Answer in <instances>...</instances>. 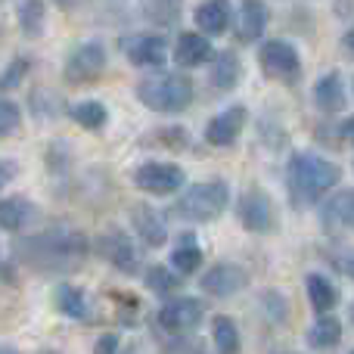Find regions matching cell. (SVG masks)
Masks as SVG:
<instances>
[{
  "instance_id": "5b68a950",
  "label": "cell",
  "mask_w": 354,
  "mask_h": 354,
  "mask_svg": "<svg viewBox=\"0 0 354 354\" xmlns=\"http://www.w3.org/2000/svg\"><path fill=\"white\" fill-rule=\"evenodd\" d=\"M258 66L264 78L280 84H295L301 78V56L289 41H264V47L258 50Z\"/></svg>"
},
{
  "instance_id": "cb8c5ba5",
  "label": "cell",
  "mask_w": 354,
  "mask_h": 354,
  "mask_svg": "<svg viewBox=\"0 0 354 354\" xmlns=\"http://www.w3.org/2000/svg\"><path fill=\"white\" fill-rule=\"evenodd\" d=\"M19 28L25 37H41L47 25V3L44 0H22L19 3Z\"/></svg>"
},
{
  "instance_id": "1f68e13d",
  "label": "cell",
  "mask_w": 354,
  "mask_h": 354,
  "mask_svg": "<svg viewBox=\"0 0 354 354\" xmlns=\"http://www.w3.org/2000/svg\"><path fill=\"white\" fill-rule=\"evenodd\" d=\"M25 75H28V59H22V56H19V59H12L10 66H6V72L0 75V91H12V87H16Z\"/></svg>"
},
{
  "instance_id": "e575fe53",
  "label": "cell",
  "mask_w": 354,
  "mask_h": 354,
  "mask_svg": "<svg viewBox=\"0 0 354 354\" xmlns=\"http://www.w3.org/2000/svg\"><path fill=\"white\" fill-rule=\"evenodd\" d=\"M336 268L342 270L345 277H351L354 280V252H342V255H336Z\"/></svg>"
},
{
  "instance_id": "8fae6325",
  "label": "cell",
  "mask_w": 354,
  "mask_h": 354,
  "mask_svg": "<svg viewBox=\"0 0 354 354\" xmlns=\"http://www.w3.org/2000/svg\"><path fill=\"white\" fill-rule=\"evenodd\" d=\"M236 218L245 230L252 233H268L274 227V205L261 189H249V193L239 196L236 202Z\"/></svg>"
},
{
  "instance_id": "484cf974",
  "label": "cell",
  "mask_w": 354,
  "mask_h": 354,
  "mask_svg": "<svg viewBox=\"0 0 354 354\" xmlns=\"http://www.w3.org/2000/svg\"><path fill=\"white\" fill-rule=\"evenodd\" d=\"M68 115L84 131H100L109 122V112H106V106L100 103V100H81V103H75L72 109H68Z\"/></svg>"
},
{
  "instance_id": "e0dca14e",
  "label": "cell",
  "mask_w": 354,
  "mask_h": 354,
  "mask_svg": "<svg viewBox=\"0 0 354 354\" xmlns=\"http://www.w3.org/2000/svg\"><path fill=\"white\" fill-rule=\"evenodd\" d=\"M131 224H134L137 239H143V243H147L149 249H159V245H165V239H168L165 218H162V214L156 212V208H149V205H137L134 212H131Z\"/></svg>"
},
{
  "instance_id": "ab89813d",
  "label": "cell",
  "mask_w": 354,
  "mask_h": 354,
  "mask_svg": "<svg viewBox=\"0 0 354 354\" xmlns=\"http://www.w3.org/2000/svg\"><path fill=\"white\" fill-rule=\"evenodd\" d=\"M351 354H354V351H351Z\"/></svg>"
},
{
  "instance_id": "4fadbf2b",
  "label": "cell",
  "mask_w": 354,
  "mask_h": 354,
  "mask_svg": "<svg viewBox=\"0 0 354 354\" xmlns=\"http://www.w3.org/2000/svg\"><path fill=\"white\" fill-rule=\"evenodd\" d=\"M100 249H103L106 261H109L115 270H122V274H137V264H140L137 245L124 230H109L103 239H100Z\"/></svg>"
},
{
  "instance_id": "d6a6232c",
  "label": "cell",
  "mask_w": 354,
  "mask_h": 354,
  "mask_svg": "<svg viewBox=\"0 0 354 354\" xmlns=\"http://www.w3.org/2000/svg\"><path fill=\"white\" fill-rule=\"evenodd\" d=\"M118 351V336H100V342H97V348H93V354H115Z\"/></svg>"
},
{
  "instance_id": "ba28073f",
  "label": "cell",
  "mask_w": 354,
  "mask_h": 354,
  "mask_svg": "<svg viewBox=\"0 0 354 354\" xmlns=\"http://www.w3.org/2000/svg\"><path fill=\"white\" fill-rule=\"evenodd\" d=\"M122 53L137 68H159L168 59V44L162 35H131L122 41Z\"/></svg>"
},
{
  "instance_id": "ffe728a7",
  "label": "cell",
  "mask_w": 354,
  "mask_h": 354,
  "mask_svg": "<svg viewBox=\"0 0 354 354\" xmlns=\"http://www.w3.org/2000/svg\"><path fill=\"white\" fill-rule=\"evenodd\" d=\"M37 218V205L28 202L25 196H10L0 199V227L10 233H22L28 224H35Z\"/></svg>"
},
{
  "instance_id": "3957f363",
  "label": "cell",
  "mask_w": 354,
  "mask_h": 354,
  "mask_svg": "<svg viewBox=\"0 0 354 354\" xmlns=\"http://www.w3.org/2000/svg\"><path fill=\"white\" fill-rule=\"evenodd\" d=\"M137 100L153 112H183L193 100V81L180 72H156L137 84Z\"/></svg>"
},
{
  "instance_id": "52a82bcc",
  "label": "cell",
  "mask_w": 354,
  "mask_h": 354,
  "mask_svg": "<svg viewBox=\"0 0 354 354\" xmlns=\"http://www.w3.org/2000/svg\"><path fill=\"white\" fill-rule=\"evenodd\" d=\"M131 180H134L137 189H143L149 196H171L177 189H183L187 177L171 162H143V165L134 168Z\"/></svg>"
},
{
  "instance_id": "d6986e66",
  "label": "cell",
  "mask_w": 354,
  "mask_h": 354,
  "mask_svg": "<svg viewBox=\"0 0 354 354\" xmlns=\"http://www.w3.org/2000/svg\"><path fill=\"white\" fill-rule=\"evenodd\" d=\"M230 19H233L230 0H205V3L196 10V28L208 37H218L230 28Z\"/></svg>"
},
{
  "instance_id": "5bb4252c",
  "label": "cell",
  "mask_w": 354,
  "mask_h": 354,
  "mask_svg": "<svg viewBox=\"0 0 354 354\" xmlns=\"http://www.w3.org/2000/svg\"><path fill=\"white\" fill-rule=\"evenodd\" d=\"M214 59V50L208 44V35L202 31H183L174 44V62L180 68H199Z\"/></svg>"
},
{
  "instance_id": "74e56055",
  "label": "cell",
  "mask_w": 354,
  "mask_h": 354,
  "mask_svg": "<svg viewBox=\"0 0 354 354\" xmlns=\"http://www.w3.org/2000/svg\"><path fill=\"white\" fill-rule=\"evenodd\" d=\"M56 6H59V10H78L81 3H84V0H53Z\"/></svg>"
},
{
  "instance_id": "9c48e42d",
  "label": "cell",
  "mask_w": 354,
  "mask_h": 354,
  "mask_svg": "<svg viewBox=\"0 0 354 354\" xmlns=\"http://www.w3.org/2000/svg\"><path fill=\"white\" fill-rule=\"evenodd\" d=\"M202 314H205V308L199 299H171L162 305L159 324L174 336H183V333H193L202 324Z\"/></svg>"
},
{
  "instance_id": "f546056e",
  "label": "cell",
  "mask_w": 354,
  "mask_h": 354,
  "mask_svg": "<svg viewBox=\"0 0 354 354\" xmlns=\"http://www.w3.org/2000/svg\"><path fill=\"white\" fill-rule=\"evenodd\" d=\"M147 289L156 295H171L174 289H180V274H177L174 268L156 264V268L147 270Z\"/></svg>"
},
{
  "instance_id": "8992f818",
  "label": "cell",
  "mask_w": 354,
  "mask_h": 354,
  "mask_svg": "<svg viewBox=\"0 0 354 354\" xmlns=\"http://www.w3.org/2000/svg\"><path fill=\"white\" fill-rule=\"evenodd\" d=\"M106 68V47L100 41H84L68 53L62 75H66L68 84H91L103 75Z\"/></svg>"
},
{
  "instance_id": "9a60e30c",
  "label": "cell",
  "mask_w": 354,
  "mask_h": 354,
  "mask_svg": "<svg viewBox=\"0 0 354 354\" xmlns=\"http://www.w3.org/2000/svg\"><path fill=\"white\" fill-rule=\"evenodd\" d=\"M314 103L324 115H339L348 106V91H345V78L339 72H326L324 78L314 84Z\"/></svg>"
},
{
  "instance_id": "d590c367",
  "label": "cell",
  "mask_w": 354,
  "mask_h": 354,
  "mask_svg": "<svg viewBox=\"0 0 354 354\" xmlns=\"http://www.w3.org/2000/svg\"><path fill=\"white\" fill-rule=\"evenodd\" d=\"M336 134L342 137L345 143H354V115H351V118H345V122L339 124V128H336Z\"/></svg>"
},
{
  "instance_id": "7c38bea8",
  "label": "cell",
  "mask_w": 354,
  "mask_h": 354,
  "mask_svg": "<svg viewBox=\"0 0 354 354\" xmlns=\"http://www.w3.org/2000/svg\"><path fill=\"white\" fill-rule=\"evenodd\" d=\"M245 118H249L245 106H230V109L218 112L205 128V140L212 143V147H233L236 137L243 134V128H245Z\"/></svg>"
},
{
  "instance_id": "4316f807",
  "label": "cell",
  "mask_w": 354,
  "mask_h": 354,
  "mask_svg": "<svg viewBox=\"0 0 354 354\" xmlns=\"http://www.w3.org/2000/svg\"><path fill=\"white\" fill-rule=\"evenodd\" d=\"M53 305H56V311L66 314V317H72V320H84L87 317V299H84V292H81L78 286L62 283V286L53 292Z\"/></svg>"
},
{
  "instance_id": "ac0fdd59",
  "label": "cell",
  "mask_w": 354,
  "mask_h": 354,
  "mask_svg": "<svg viewBox=\"0 0 354 354\" xmlns=\"http://www.w3.org/2000/svg\"><path fill=\"white\" fill-rule=\"evenodd\" d=\"M324 221L326 233H342V230H354V189L336 193L330 202L324 205Z\"/></svg>"
},
{
  "instance_id": "83f0119b",
  "label": "cell",
  "mask_w": 354,
  "mask_h": 354,
  "mask_svg": "<svg viewBox=\"0 0 354 354\" xmlns=\"http://www.w3.org/2000/svg\"><path fill=\"white\" fill-rule=\"evenodd\" d=\"M183 16V0H147V19L156 28H174Z\"/></svg>"
},
{
  "instance_id": "44dd1931",
  "label": "cell",
  "mask_w": 354,
  "mask_h": 354,
  "mask_svg": "<svg viewBox=\"0 0 354 354\" xmlns=\"http://www.w3.org/2000/svg\"><path fill=\"white\" fill-rule=\"evenodd\" d=\"M239 78H243V66H239V56L233 53V50H221V53H214L212 59V87L221 93L233 91V87L239 84Z\"/></svg>"
},
{
  "instance_id": "d4e9b609",
  "label": "cell",
  "mask_w": 354,
  "mask_h": 354,
  "mask_svg": "<svg viewBox=\"0 0 354 354\" xmlns=\"http://www.w3.org/2000/svg\"><path fill=\"white\" fill-rule=\"evenodd\" d=\"M199 264H202V249L196 245V236H187V233H183L180 243H177L174 252H171V268L180 277H189L199 270Z\"/></svg>"
},
{
  "instance_id": "7a4b0ae2",
  "label": "cell",
  "mask_w": 354,
  "mask_h": 354,
  "mask_svg": "<svg viewBox=\"0 0 354 354\" xmlns=\"http://www.w3.org/2000/svg\"><path fill=\"white\" fill-rule=\"evenodd\" d=\"M339 180H342V168L317 153H295L289 159L286 183H289V193H292V202L299 208L324 199L333 187H339Z\"/></svg>"
},
{
  "instance_id": "836d02e7",
  "label": "cell",
  "mask_w": 354,
  "mask_h": 354,
  "mask_svg": "<svg viewBox=\"0 0 354 354\" xmlns=\"http://www.w3.org/2000/svg\"><path fill=\"white\" fill-rule=\"evenodd\" d=\"M16 171H19V168H16V162H12V159H0V189H3L6 183L16 177Z\"/></svg>"
},
{
  "instance_id": "603a6c76",
  "label": "cell",
  "mask_w": 354,
  "mask_h": 354,
  "mask_svg": "<svg viewBox=\"0 0 354 354\" xmlns=\"http://www.w3.org/2000/svg\"><path fill=\"white\" fill-rule=\"evenodd\" d=\"M339 339H342V324H339L336 317H330V314H320L311 324V330H308V345H311L314 351L336 348Z\"/></svg>"
},
{
  "instance_id": "6da1fadb",
  "label": "cell",
  "mask_w": 354,
  "mask_h": 354,
  "mask_svg": "<svg viewBox=\"0 0 354 354\" xmlns=\"http://www.w3.org/2000/svg\"><path fill=\"white\" fill-rule=\"evenodd\" d=\"M19 255L25 264L47 274H66V270H78L87 258V239L84 233L72 230V227H47L37 236H28L19 245Z\"/></svg>"
},
{
  "instance_id": "4dcf8cb0",
  "label": "cell",
  "mask_w": 354,
  "mask_h": 354,
  "mask_svg": "<svg viewBox=\"0 0 354 354\" xmlns=\"http://www.w3.org/2000/svg\"><path fill=\"white\" fill-rule=\"evenodd\" d=\"M19 124H22V112H19V106L12 103V100L0 97V137L16 134Z\"/></svg>"
},
{
  "instance_id": "30bf717a",
  "label": "cell",
  "mask_w": 354,
  "mask_h": 354,
  "mask_svg": "<svg viewBox=\"0 0 354 354\" xmlns=\"http://www.w3.org/2000/svg\"><path fill=\"white\" fill-rule=\"evenodd\" d=\"M199 286L205 289L208 295H214V299H230V295H236L239 289L249 286V274H245L239 264H214L212 270H205L199 280Z\"/></svg>"
},
{
  "instance_id": "f1b7e54d",
  "label": "cell",
  "mask_w": 354,
  "mask_h": 354,
  "mask_svg": "<svg viewBox=\"0 0 354 354\" xmlns=\"http://www.w3.org/2000/svg\"><path fill=\"white\" fill-rule=\"evenodd\" d=\"M212 339H214V354H239V330L233 320L214 317Z\"/></svg>"
},
{
  "instance_id": "7402d4cb",
  "label": "cell",
  "mask_w": 354,
  "mask_h": 354,
  "mask_svg": "<svg viewBox=\"0 0 354 354\" xmlns=\"http://www.w3.org/2000/svg\"><path fill=\"white\" fill-rule=\"evenodd\" d=\"M305 289H308V301L317 314H330L339 305V292L324 274H308L305 277Z\"/></svg>"
},
{
  "instance_id": "8d00e7d4",
  "label": "cell",
  "mask_w": 354,
  "mask_h": 354,
  "mask_svg": "<svg viewBox=\"0 0 354 354\" xmlns=\"http://www.w3.org/2000/svg\"><path fill=\"white\" fill-rule=\"evenodd\" d=\"M342 47H345V53H348V56H354V28H348L342 35Z\"/></svg>"
},
{
  "instance_id": "277c9868",
  "label": "cell",
  "mask_w": 354,
  "mask_h": 354,
  "mask_svg": "<svg viewBox=\"0 0 354 354\" xmlns=\"http://www.w3.org/2000/svg\"><path fill=\"white\" fill-rule=\"evenodd\" d=\"M227 205H230V187L224 180H202V183H189L177 196L171 205V214H177L183 221L205 224V221H214L218 214H224Z\"/></svg>"
},
{
  "instance_id": "f35d334b",
  "label": "cell",
  "mask_w": 354,
  "mask_h": 354,
  "mask_svg": "<svg viewBox=\"0 0 354 354\" xmlns=\"http://www.w3.org/2000/svg\"><path fill=\"white\" fill-rule=\"evenodd\" d=\"M0 354H19L16 348H6V345H0Z\"/></svg>"
},
{
  "instance_id": "2e32d148",
  "label": "cell",
  "mask_w": 354,
  "mask_h": 354,
  "mask_svg": "<svg viewBox=\"0 0 354 354\" xmlns=\"http://www.w3.org/2000/svg\"><path fill=\"white\" fill-rule=\"evenodd\" d=\"M268 19H270V12L261 0H245V3L239 6V16H236V41L255 44L258 37H264Z\"/></svg>"
}]
</instances>
